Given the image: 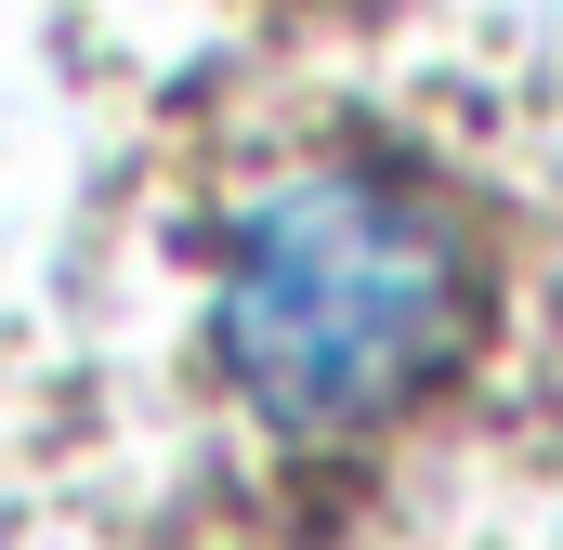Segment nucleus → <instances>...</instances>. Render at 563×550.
I'll return each instance as SVG.
<instances>
[{"label":"nucleus","mask_w":563,"mask_h":550,"mask_svg":"<svg viewBox=\"0 0 563 550\" xmlns=\"http://www.w3.org/2000/svg\"><path fill=\"white\" fill-rule=\"evenodd\" d=\"M472 328V263L380 170H301L276 197L236 210V250L210 288V341L223 381L276 432H367L407 394L445 381Z\"/></svg>","instance_id":"f257e3e1"}]
</instances>
